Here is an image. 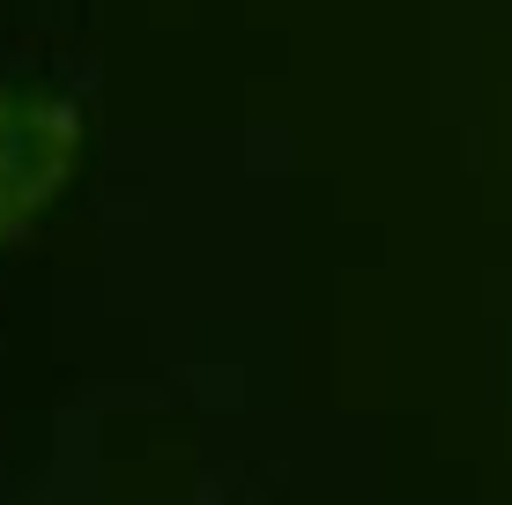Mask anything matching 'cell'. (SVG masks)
<instances>
[{"label":"cell","instance_id":"1","mask_svg":"<svg viewBox=\"0 0 512 505\" xmlns=\"http://www.w3.org/2000/svg\"><path fill=\"white\" fill-rule=\"evenodd\" d=\"M82 97L52 82H0V246L23 238L82 164Z\"/></svg>","mask_w":512,"mask_h":505}]
</instances>
